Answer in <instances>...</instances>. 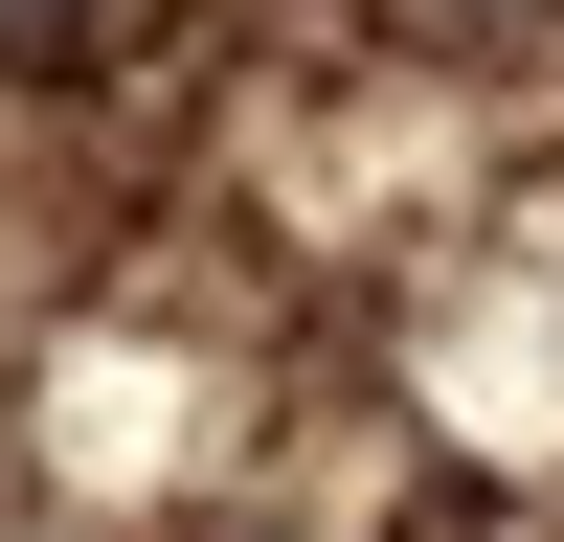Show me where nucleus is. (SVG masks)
<instances>
[{
    "label": "nucleus",
    "instance_id": "1",
    "mask_svg": "<svg viewBox=\"0 0 564 542\" xmlns=\"http://www.w3.org/2000/svg\"><path fill=\"white\" fill-rule=\"evenodd\" d=\"M45 23H90V0H0V45H45Z\"/></svg>",
    "mask_w": 564,
    "mask_h": 542
}]
</instances>
